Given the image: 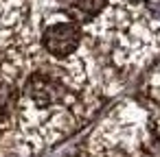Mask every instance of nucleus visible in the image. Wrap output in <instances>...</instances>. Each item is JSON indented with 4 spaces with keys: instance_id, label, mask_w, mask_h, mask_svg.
<instances>
[{
    "instance_id": "nucleus-1",
    "label": "nucleus",
    "mask_w": 160,
    "mask_h": 157,
    "mask_svg": "<svg viewBox=\"0 0 160 157\" xmlns=\"http://www.w3.org/2000/svg\"><path fill=\"white\" fill-rule=\"evenodd\" d=\"M94 53L123 79L149 68L160 55V9L140 0H108L81 24Z\"/></svg>"
},
{
    "instance_id": "nucleus-2",
    "label": "nucleus",
    "mask_w": 160,
    "mask_h": 157,
    "mask_svg": "<svg viewBox=\"0 0 160 157\" xmlns=\"http://www.w3.org/2000/svg\"><path fill=\"white\" fill-rule=\"evenodd\" d=\"M70 157H160V137L149 105L121 100Z\"/></svg>"
},
{
    "instance_id": "nucleus-3",
    "label": "nucleus",
    "mask_w": 160,
    "mask_h": 157,
    "mask_svg": "<svg viewBox=\"0 0 160 157\" xmlns=\"http://www.w3.org/2000/svg\"><path fill=\"white\" fill-rule=\"evenodd\" d=\"M147 105H149V109H151L153 124H156V133H158V137H160V105H156V103H151V100H147Z\"/></svg>"
},
{
    "instance_id": "nucleus-4",
    "label": "nucleus",
    "mask_w": 160,
    "mask_h": 157,
    "mask_svg": "<svg viewBox=\"0 0 160 157\" xmlns=\"http://www.w3.org/2000/svg\"><path fill=\"white\" fill-rule=\"evenodd\" d=\"M140 2H149L151 5V2H160V0H140Z\"/></svg>"
},
{
    "instance_id": "nucleus-5",
    "label": "nucleus",
    "mask_w": 160,
    "mask_h": 157,
    "mask_svg": "<svg viewBox=\"0 0 160 157\" xmlns=\"http://www.w3.org/2000/svg\"><path fill=\"white\" fill-rule=\"evenodd\" d=\"M59 2H66V0H59Z\"/></svg>"
}]
</instances>
